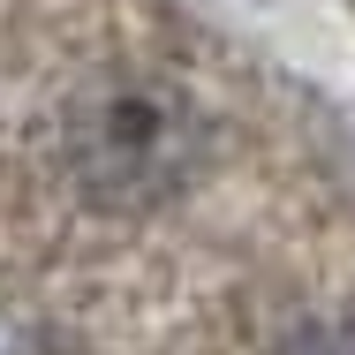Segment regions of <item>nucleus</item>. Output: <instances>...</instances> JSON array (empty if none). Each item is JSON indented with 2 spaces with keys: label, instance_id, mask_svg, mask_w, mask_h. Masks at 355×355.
Listing matches in <instances>:
<instances>
[{
  "label": "nucleus",
  "instance_id": "1",
  "mask_svg": "<svg viewBox=\"0 0 355 355\" xmlns=\"http://www.w3.org/2000/svg\"><path fill=\"white\" fill-rule=\"evenodd\" d=\"M205 151L212 137H205L197 98L159 76H114L83 91L61 129V159L98 212H159L166 197L197 182Z\"/></svg>",
  "mask_w": 355,
  "mask_h": 355
},
{
  "label": "nucleus",
  "instance_id": "2",
  "mask_svg": "<svg viewBox=\"0 0 355 355\" xmlns=\"http://www.w3.org/2000/svg\"><path fill=\"white\" fill-rule=\"evenodd\" d=\"M272 355H355V325L348 318H302L272 340Z\"/></svg>",
  "mask_w": 355,
  "mask_h": 355
}]
</instances>
